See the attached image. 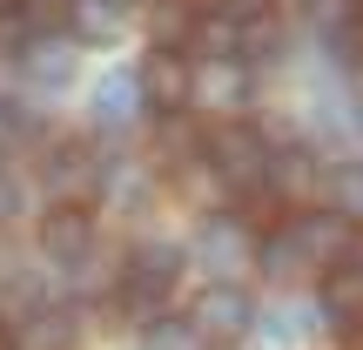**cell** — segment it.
<instances>
[{
  "label": "cell",
  "mask_w": 363,
  "mask_h": 350,
  "mask_svg": "<svg viewBox=\"0 0 363 350\" xmlns=\"http://www.w3.org/2000/svg\"><path fill=\"white\" fill-rule=\"evenodd\" d=\"M40 189H48V202L88 209L108 189V155L88 148V142H40Z\"/></svg>",
  "instance_id": "4"
},
{
  "label": "cell",
  "mask_w": 363,
  "mask_h": 350,
  "mask_svg": "<svg viewBox=\"0 0 363 350\" xmlns=\"http://www.w3.org/2000/svg\"><path fill=\"white\" fill-rule=\"evenodd\" d=\"M48 142V128H40V115L27 102H13V94H0V162L27 155V148Z\"/></svg>",
  "instance_id": "12"
},
{
  "label": "cell",
  "mask_w": 363,
  "mask_h": 350,
  "mask_svg": "<svg viewBox=\"0 0 363 350\" xmlns=\"http://www.w3.org/2000/svg\"><path fill=\"white\" fill-rule=\"evenodd\" d=\"M21 202H27L21 175H13V162H0V222H13V216H21Z\"/></svg>",
  "instance_id": "16"
},
{
  "label": "cell",
  "mask_w": 363,
  "mask_h": 350,
  "mask_svg": "<svg viewBox=\"0 0 363 350\" xmlns=\"http://www.w3.org/2000/svg\"><path fill=\"white\" fill-rule=\"evenodd\" d=\"M101 7H108V13H142L148 0H101Z\"/></svg>",
  "instance_id": "18"
},
{
  "label": "cell",
  "mask_w": 363,
  "mask_h": 350,
  "mask_svg": "<svg viewBox=\"0 0 363 350\" xmlns=\"http://www.w3.org/2000/svg\"><path fill=\"white\" fill-rule=\"evenodd\" d=\"M148 350H208V337L189 317H155V324H148Z\"/></svg>",
  "instance_id": "14"
},
{
  "label": "cell",
  "mask_w": 363,
  "mask_h": 350,
  "mask_svg": "<svg viewBox=\"0 0 363 350\" xmlns=\"http://www.w3.org/2000/svg\"><path fill=\"white\" fill-rule=\"evenodd\" d=\"M262 330H269V337L283 344V350H296L303 337H310V324H303V310H289V303H283V310H276V317H269Z\"/></svg>",
  "instance_id": "15"
},
{
  "label": "cell",
  "mask_w": 363,
  "mask_h": 350,
  "mask_svg": "<svg viewBox=\"0 0 363 350\" xmlns=\"http://www.w3.org/2000/svg\"><path fill=\"white\" fill-rule=\"evenodd\" d=\"M13 337H21V350H74V344H81V324H74L67 310H48V303H40V310L21 317Z\"/></svg>",
  "instance_id": "11"
},
{
  "label": "cell",
  "mask_w": 363,
  "mask_h": 350,
  "mask_svg": "<svg viewBox=\"0 0 363 350\" xmlns=\"http://www.w3.org/2000/svg\"><path fill=\"white\" fill-rule=\"evenodd\" d=\"M189 324L202 330L208 344H235V337H249V330H256V303H249L235 283H222V276H216V283H208L202 297H195Z\"/></svg>",
  "instance_id": "8"
},
{
  "label": "cell",
  "mask_w": 363,
  "mask_h": 350,
  "mask_svg": "<svg viewBox=\"0 0 363 350\" xmlns=\"http://www.w3.org/2000/svg\"><path fill=\"white\" fill-rule=\"evenodd\" d=\"M323 209H337L350 229H363V162H337V169H323Z\"/></svg>",
  "instance_id": "13"
},
{
  "label": "cell",
  "mask_w": 363,
  "mask_h": 350,
  "mask_svg": "<svg viewBox=\"0 0 363 350\" xmlns=\"http://www.w3.org/2000/svg\"><path fill=\"white\" fill-rule=\"evenodd\" d=\"M182 270H189V249H175V243H135L128 256L115 263V283H108V317H115V324L148 330L162 310H169Z\"/></svg>",
  "instance_id": "2"
},
{
  "label": "cell",
  "mask_w": 363,
  "mask_h": 350,
  "mask_svg": "<svg viewBox=\"0 0 363 350\" xmlns=\"http://www.w3.org/2000/svg\"><path fill=\"white\" fill-rule=\"evenodd\" d=\"M256 249V229H249L242 216H208L202 222V236H195V249H189V263H202V270H216V276H229L235 263Z\"/></svg>",
  "instance_id": "9"
},
{
  "label": "cell",
  "mask_w": 363,
  "mask_h": 350,
  "mask_svg": "<svg viewBox=\"0 0 363 350\" xmlns=\"http://www.w3.org/2000/svg\"><path fill=\"white\" fill-rule=\"evenodd\" d=\"M316 310H323V330H330L337 344H363V256H357V249L323 270Z\"/></svg>",
  "instance_id": "5"
},
{
  "label": "cell",
  "mask_w": 363,
  "mask_h": 350,
  "mask_svg": "<svg viewBox=\"0 0 363 350\" xmlns=\"http://www.w3.org/2000/svg\"><path fill=\"white\" fill-rule=\"evenodd\" d=\"M40 263H54V270H67V276H81L94 263V216L81 202H54L48 216H40Z\"/></svg>",
  "instance_id": "6"
},
{
  "label": "cell",
  "mask_w": 363,
  "mask_h": 350,
  "mask_svg": "<svg viewBox=\"0 0 363 350\" xmlns=\"http://www.w3.org/2000/svg\"><path fill=\"white\" fill-rule=\"evenodd\" d=\"M0 350H21V337H13V324H0Z\"/></svg>",
  "instance_id": "19"
},
{
  "label": "cell",
  "mask_w": 363,
  "mask_h": 350,
  "mask_svg": "<svg viewBox=\"0 0 363 350\" xmlns=\"http://www.w3.org/2000/svg\"><path fill=\"white\" fill-rule=\"evenodd\" d=\"M350 222L337 216V209H289V222L283 229H269L256 243V263L276 276V283H296V276H316V270H330L337 256H350Z\"/></svg>",
  "instance_id": "1"
},
{
  "label": "cell",
  "mask_w": 363,
  "mask_h": 350,
  "mask_svg": "<svg viewBox=\"0 0 363 350\" xmlns=\"http://www.w3.org/2000/svg\"><path fill=\"white\" fill-rule=\"evenodd\" d=\"M216 13H229V21H256V13H269L276 0H208Z\"/></svg>",
  "instance_id": "17"
},
{
  "label": "cell",
  "mask_w": 363,
  "mask_h": 350,
  "mask_svg": "<svg viewBox=\"0 0 363 350\" xmlns=\"http://www.w3.org/2000/svg\"><path fill=\"white\" fill-rule=\"evenodd\" d=\"M357 13H363V0H357Z\"/></svg>",
  "instance_id": "21"
},
{
  "label": "cell",
  "mask_w": 363,
  "mask_h": 350,
  "mask_svg": "<svg viewBox=\"0 0 363 350\" xmlns=\"http://www.w3.org/2000/svg\"><path fill=\"white\" fill-rule=\"evenodd\" d=\"M269 135L249 128V121H222V128L202 135V162L216 175L222 195H249V189H269Z\"/></svg>",
  "instance_id": "3"
},
{
  "label": "cell",
  "mask_w": 363,
  "mask_h": 350,
  "mask_svg": "<svg viewBox=\"0 0 363 350\" xmlns=\"http://www.w3.org/2000/svg\"><path fill=\"white\" fill-rule=\"evenodd\" d=\"M148 115V102H142V81L135 75H101V88H94V128H135V121Z\"/></svg>",
  "instance_id": "10"
},
{
  "label": "cell",
  "mask_w": 363,
  "mask_h": 350,
  "mask_svg": "<svg viewBox=\"0 0 363 350\" xmlns=\"http://www.w3.org/2000/svg\"><path fill=\"white\" fill-rule=\"evenodd\" d=\"M0 21H21V0H0Z\"/></svg>",
  "instance_id": "20"
},
{
  "label": "cell",
  "mask_w": 363,
  "mask_h": 350,
  "mask_svg": "<svg viewBox=\"0 0 363 350\" xmlns=\"http://www.w3.org/2000/svg\"><path fill=\"white\" fill-rule=\"evenodd\" d=\"M135 81H142V102L155 108V115H169V108H189L195 102V61L182 48H148L142 67H135Z\"/></svg>",
  "instance_id": "7"
}]
</instances>
